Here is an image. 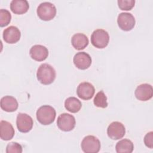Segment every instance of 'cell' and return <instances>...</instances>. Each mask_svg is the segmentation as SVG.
<instances>
[{
  "label": "cell",
  "instance_id": "obj_7",
  "mask_svg": "<svg viewBox=\"0 0 153 153\" xmlns=\"http://www.w3.org/2000/svg\"><path fill=\"white\" fill-rule=\"evenodd\" d=\"M33 121L32 117L25 113H19L16 119V126L19 131L27 133L33 127Z\"/></svg>",
  "mask_w": 153,
  "mask_h": 153
},
{
  "label": "cell",
  "instance_id": "obj_18",
  "mask_svg": "<svg viewBox=\"0 0 153 153\" xmlns=\"http://www.w3.org/2000/svg\"><path fill=\"white\" fill-rule=\"evenodd\" d=\"M29 3L26 0H13L10 3V9L16 14H22L27 11Z\"/></svg>",
  "mask_w": 153,
  "mask_h": 153
},
{
  "label": "cell",
  "instance_id": "obj_23",
  "mask_svg": "<svg viewBox=\"0 0 153 153\" xmlns=\"http://www.w3.org/2000/svg\"><path fill=\"white\" fill-rule=\"evenodd\" d=\"M119 8L121 10H131L134 6V0H118L117 1Z\"/></svg>",
  "mask_w": 153,
  "mask_h": 153
},
{
  "label": "cell",
  "instance_id": "obj_9",
  "mask_svg": "<svg viewBox=\"0 0 153 153\" xmlns=\"http://www.w3.org/2000/svg\"><path fill=\"white\" fill-rule=\"evenodd\" d=\"M125 133L126 128L124 126L118 121H114L111 123L107 128L108 137L113 140L121 139L124 137Z\"/></svg>",
  "mask_w": 153,
  "mask_h": 153
},
{
  "label": "cell",
  "instance_id": "obj_22",
  "mask_svg": "<svg viewBox=\"0 0 153 153\" xmlns=\"http://www.w3.org/2000/svg\"><path fill=\"white\" fill-rule=\"evenodd\" d=\"M11 15L10 11L6 9L0 10V26H7L11 22Z\"/></svg>",
  "mask_w": 153,
  "mask_h": 153
},
{
  "label": "cell",
  "instance_id": "obj_21",
  "mask_svg": "<svg viewBox=\"0 0 153 153\" xmlns=\"http://www.w3.org/2000/svg\"><path fill=\"white\" fill-rule=\"evenodd\" d=\"M93 103L94 105L98 108H105L108 106L107 97L103 90L99 91L96 94L93 100Z\"/></svg>",
  "mask_w": 153,
  "mask_h": 153
},
{
  "label": "cell",
  "instance_id": "obj_19",
  "mask_svg": "<svg viewBox=\"0 0 153 153\" xmlns=\"http://www.w3.org/2000/svg\"><path fill=\"white\" fill-rule=\"evenodd\" d=\"M134 149L133 142L127 139H124L118 141L115 145L116 152L118 153H131Z\"/></svg>",
  "mask_w": 153,
  "mask_h": 153
},
{
  "label": "cell",
  "instance_id": "obj_4",
  "mask_svg": "<svg viewBox=\"0 0 153 153\" xmlns=\"http://www.w3.org/2000/svg\"><path fill=\"white\" fill-rule=\"evenodd\" d=\"M109 41L108 33L103 29L95 30L91 35V42L92 45L97 48H105Z\"/></svg>",
  "mask_w": 153,
  "mask_h": 153
},
{
  "label": "cell",
  "instance_id": "obj_14",
  "mask_svg": "<svg viewBox=\"0 0 153 153\" xmlns=\"http://www.w3.org/2000/svg\"><path fill=\"white\" fill-rule=\"evenodd\" d=\"M31 58L35 61L41 62L45 60L48 56V50L44 45H34L29 51Z\"/></svg>",
  "mask_w": 153,
  "mask_h": 153
},
{
  "label": "cell",
  "instance_id": "obj_5",
  "mask_svg": "<svg viewBox=\"0 0 153 153\" xmlns=\"http://www.w3.org/2000/svg\"><path fill=\"white\" fill-rule=\"evenodd\" d=\"M100 146L99 139L92 135L84 137L81 143V149L85 153H97L99 151Z\"/></svg>",
  "mask_w": 153,
  "mask_h": 153
},
{
  "label": "cell",
  "instance_id": "obj_11",
  "mask_svg": "<svg viewBox=\"0 0 153 153\" xmlns=\"http://www.w3.org/2000/svg\"><path fill=\"white\" fill-rule=\"evenodd\" d=\"M73 62L75 66L79 69L84 70L88 68L92 62L90 56L84 51L78 52L75 54Z\"/></svg>",
  "mask_w": 153,
  "mask_h": 153
},
{
  "label": "cell",
  "instance_id": "obj_6",
  "mask_svg": "<svg viewBox=\"0 0 153 153\" xmlns=\"http://www.w3.org/2000/svg\"><path fill=\"white\" fill-rule=\"evenodd\" d=\"M75 117L69 114L63 113L59 115L57 120V125L59 128L63 131H69L75 126Z\"/></svg>",
  "mask_w": 153,
  "mask_h": 153
},
{
  "label": "cell",
  "instance_id": "obj_17",
  "mask_svg": "<svg viewBox=\"0 0 153 153\" xmlns=\"http://www.w3.org/2000/svg\"><path fill=\"white\" fill-rule=\"evenodd\" d=\"M71 44L74 48L78 50L84 49L88 44L87 36L82 33L74 34L71 38Z\"/></svg>",
  "mask_w": 153,
  "mask_h": 153
},
{
  "label": "cell",
  "instance_id": "obj_24",
  "mask_svg": "<svg viewBox=\"0 0 153 153\" xmlns=\"http://www.w3.org/2000/svg\"><path fill=\"white\" fill-rule=\"evenodd\" d=\"M7 153H22V146L17 142H12L9 143L6 147Z\"/></svg>",
  "mask_w": 153,
  "mask_h": 153
},
{
  "label": "cell",
  "instance_id": "obj_25",
  "mask_svg": "<svg viewBox=\"0 0 153 153\" xmlns=\"http://www.w3.org/2000/svg\"><path fill=\"white\" fill-rule=\"evenodd\" d=\"M144 143L149 148H152L153 145V132L150 131L146 134L144 137Z\"/></svg>",
  "mask_w": 153,
  "mask_h": 153
},
{
  "label": "cell",
  "instance_id": "obj_13",
  "mask_svg": "<svg viewBox=\"0 0 153 153\" xmlns=\"http://www.w3.org/2000/svg\"><path fill=\"white\" fill-rule=\"evenodd\" d=\"M2 36L7 43L14 44L20 40L21 33L16 26H11L4 30Z\"/></svg>",
  "mask_w": 153,
  "mask_h": 153
},
{
  "label": "cell",
  "instance_id": "obj_8",
  "mask_svg": "<svg viewBox=\"0 0 153 153\" xmlns=\"http://www.w3.org/2000/svg\"><path fill=\"white\" fill-rule=\"evenodd\" d=\"M135 19L129 13H121L117 18V23L119 27L124 31L131 30L135 25Z\"/></svg>",
  "mask_w": 153,
  "mask_h": 153
},
{
  "label": "cell",
  "instance_id": "obj_15",
  "mask_svg": "<svg viewBox=\"0 0 153 153\" xmlns=\"http://www.w3.org/2000/svg\"><path fill=\"white\" fill-rule=\"evenodd\" d=\"M14 129L12 124L5 120L0 122V137L4 140H11L14 136Z\"/></svg>",
  "mask_w": 153,
  "mask_h": 153
},
{
  "label": "cell",
  "instance_id": "obj_3",
  "mask_svg": "<svg viewBox=\"0 0 153 153\" xmlns=\"http://www.w3.org/2000/svg\"><path fill=\"white\" fill-rule=\"evenodd\" d=\"M36 13L40 19L44 21H49L56 16V8L52 3L44 2L38 5Z\"/></svg>",
  "mask_w": 153,
  "mask_h": 153
},
{
  "label": "cell",
  "instance_id": "obj_1",
  "mask_svg": "<svg viewBox=\"0 0 153 153\" xmlns=\"http://www.w3.org/2000/svg\"><path fill=\"white\" fill-rule=\"evenodd\" d=\"M56 76V73L54 69L49 64L43 63L39 66L37 70V79L42 84H51L54 81Z\"/></svg>",
  "mask_w": 153,
  "mask_h": 153
},
{
  "label": "cell",
  "instance_id": "obj_10",
  "mask_svg": "<svg viewBox=\"0 0 153 153\" xmlns=\"http://www.w3.org/2000/svg\"><path fill=\"white\" fill-rule=\"evenodd\" d=\"M95 89L94 86L90 82H83L80 83L76 88V94L81 99L88 100L94 96Z\"/></svg>",
  "mask_w": 153,
  "mask_h": 153
},
{
  "label": "cell",
  "instance_id": "obj_2",
  "mask_svg": "<svg viewBox=\"0 0 153 153\" xmlns=\"http://www.w3.org/2000/svg\"><path fill=\"white\" fill-rule=\"evenodd\" d=\"M37 120L42 125H49L54 122L56 112L54 108L50 105H43L39 107L36 113Z\"/></svg>",
  "mask_w": 153,
  "mask_h": 153
},
{
  "label": "cell",
  "instance_id": "obj_16",
  "mask_svg": "<svg viewBox=\"0 0 153 153\" xmlns=\"http://www.w3.org/2000/svg\"><path fill=\"white\" fill-rule=\"evenodd\" d=\"M18 102L16 99L11 96H5L1 99V108L2 110L12 112L16 111L18 108Z\"/></svg>",
  "mask_w": 153,
  "mask_h": 153
},
{
  "label": "cell",
  "instance_id": "obj_20",
  "mask_svg": "<svg viewBox=\"0 0 153 153\" xmlns=\"http://www.w3.org/2000/svg\"><path fill=\"white\" fill-rule=\"evenodd\" d=\"M65 108L72 113L78 112L82 107L81 101L75 97H69L65 101Z\"/></svg>",
  "mask_w": 153,
  "mask_h": 153
},
{
  "label": "cell",
  "instance_id": "obj_12",
  "mask_svg": "<svg viewBox=\"0 0 153 153\" xmlns=\"http://www.w3.org/2000/svg\"><path fill=\"white\" fill-rule=\"evenodd\" d=\"M134 94L137 99L140 101H147L153 96V88L149 84H142L137 87Z\"/></svg>",
  "mask_w": 153,
  "mask_h": 153
}]
</instances>
